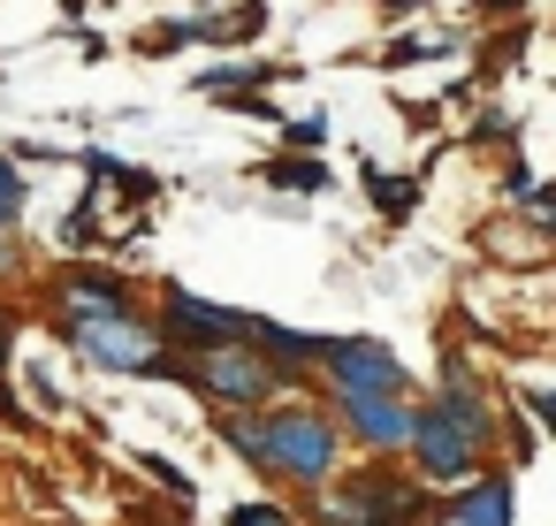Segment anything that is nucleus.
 I'll return each instance as SVG.
<instances>
[{
	"label": "nucleus",
	"mask_w": 556,
	"mask_h": 526,
	"mask_svg": "<svg viewBox=\"0 0 556 526\" xmlns=\"http://www.w3.org/2000/svg\"><path fill=\"white\" fill-rule=\"evenodd\" d=\"M260 435H267V473L275 480H298V488H328L336 465H343V427L305 404V397H282L260 412Z\"/></svg>",
	"instance_id": "1"
},
{
	"label": "nucleus",
	"mask_w": 556,
	"mask_h": 526,
	"mask_svg": "<svg viewBox=\"0 0 556 526\" xmlns=\"http://www.w3.org/2000/svg\"><path fill=\"white\" fill-rule=\"evenodd\" d=\"M62 336L100 366V374H138V381H184V359H168L161 328H146L130 305L123 313H85V321H62Z\"/></svg>",
	"instance_id": "2"
},
{
	"label": "nucleus",
	"mask_w": 556,
	"mask_h": 526,
	"mask_svg": "<svg viewBox=\"0 0 556 526\" xmlns=\"http://www.w3.org/2000/svg\"><path fill=\"white\" fill-rule=\"evenodd\" d=\"M313 496H320V526H419L427 518V488L404 480L396 465H366V473L336 465V480Z\"/></svg>",
	"instance_id": "3"
},
{
	"label": "nucleus",
	"mask_w": 556,
	"mask_h": 526,
	"mask_svg": "<svg viewBox=\"0 0 556 526\" xmlns=\"http://www.w3.org/2000/svg\"><path fill=\"white\" fill-rule=\"evenodd\" d=\"M184 381H191L199 397H214V404H237V412H252V404L282 397V366H275L260 343H244V336L191 343V359H184Z\"/></svg>",
	"instance_id": "4"
},
{
	"label": "nucleus",
	"mask_w": 556,
	"mask_h": 526,
	"mask_svg": "<svg viewBox=\"0 0 556 526\" xmlns=\"http://www.w3.org/2000/svg\"><path fill=\"white\" fill-rule=\"evenodd\" d=\"M404 450H412V465H419V480L427 488H457L472 465H480V435H465L457 419H442V412H412V435H404Z\"/></svg>",
	"instance_id": "5"
},
{
	"label": "nucleus",
	"mask_w": 556,
	"mask_h": 526,
	"mask_svg": "<svg viewBox=\"0 0 556 526\" xmlns=\"http://www.w3.org/2000/svg\"><path fill=\"white\" fill-rule=\"evenodd\" d=\"M336 427H343V435H358L374 458H389V450H404L412 412H404V397H396V389H336Z\"/></svg>",
	"instance_id": "6"
},
{
	"label": "nucleus",
	"mask_w": 556,
	"mask_h": 526,
	"mask_svg": "<svg viewBox=\"0 0 556 526\" xmlns=\"http://www.w3.org/2000/svg\"><path fill=\"white\" fill-rule=\"evenodd\" d=\"M328 389H412V374H404V359L389 351V343H374V336H336L328 343Z\"/></svg>",
	"instance_id": "7"
},
{
	"label": "nucleus",
	"mask_w": 556,
	"mask_h": 526,
	"mask_svg": "<svg viewBox=\"0 0 556 526\" xmlns=\"http://www.w3.org/2000/svg\"><path fill=\"white\" fill-rule=\"evenodd\" d=\"M252 328V313H237V305H206V298H191V290H168L161 298V343L168 351H184V343H222V336H244Z\"/></svg>",
	"instance_id": "8"
},
{
	"label": "nucleus",
	"mask_w": 556,
	"mask_h": 526,
	"mask_svg": "<svg viewBox=\"0 0 556 526\" xmlns=\"http://www.w3.org/2000/svg\"><path fill=\"white\" fill-rule=\"evenodd\" d=\"M54 305H62V321H85V313H123V305H130V290H123L108 267L70 260V267L54 275Z\"/></svg>",
	"instance_id": "9"
},
{
	"label": "nucleus",
	"mask_w": 556,
	"mask_h": 526,
	"mask_svg": "<svg viewBox=\"0 0 556 526\" xmlns=\"http://www.w3.org/2000/svg\"><path fill=\"white\" fill-rule=\"evenodd\" d=\"M457 526H510V473H465L457 480V503H450Z\"/></svg>",
	"instance_id": "10"
},
{
	"label": "nucleus",
	"mask_w": 556,
	"mask_h": 526,
	"mask_svg": "<svg viewBox=\"0 0 556 526\" xmlns=\"http://www.w3.org/2000/svg\"><path fill=\"white\" fill-rule=\"evenodd\" d=\"M244 343H260V351H267V359H275L282 374H298V366H320L336 336H305V328H282V321H260V313H252Z\"/></svg>",
	"instance_id": "11"
},
{
	"label": "nucleus",
	"mask_w": 556,
	"mask_h": 526,
	"mask_svg": "<svg viewBox=\"0 0 556 526\" xmlns=\"http://www.w3.org/2000/svg\"><path fill=\"white\" fill-rule=\"evenodd\" d=\"M358 184H366V199H374L389 222H404V214L419 206V176H389V168H374V161H366V176H358Z\"/></svg>",
	"instance_id": "12"
},
{
	"label": "nucleus",
	"mask_w": 556,
	"mask_h": 526,
	"mask_svg": "<svg viewBox=\"0 0 556 526\" xmlns=\"http://www.w3.org/2000/svg\"><path fill=\"white\" fill-rule=\"evenodd\" d=\"M214 435H222V442H229L252 473H267V435H260V419H244L237 404H222V412H214Z\"/></svg>",
	"instance_id": "13"
},
{
	"label": "nucleus",
	"mask_w": 556,
	"mask_h": 526,
	"mask_svg": "<svg viewBox=\"0 0 556 526\" xmlns=\"http://www.w3.org/2000/svg\"><path fill=\"white\" fill-rule=\"evenodd\" d=\"M267 184H275V191H313V199H320L336 176L320 168V153H282V161H267Z\"/></svg>",
	"instance_id": "14"
},
{
	"label": "nucleus",
	"mask_w": 556,
	"mask_h": 526,
	"mask_svg": "<svg viewBox=\"0 0 556 526\" xmlns=\"http://www.w3.org/2000/svg\"><path fill=\"white\" fill-rule=\"evenodd\" d=\"M282 70H244V62H229V70H206L199 77V92L206 100H237V92H260V85H275Z\"/></svg>",
	"instance_id": "15"
},
{
	"label": "nucleus",
	"mask_w": 556,
	"mask_h": 526,
	"mask_svg": "<svg viewBox=\"0 0 556 526\" xmlns=\"http://www.w3.org/2000/svg\"><path fill=\"white\" fill-rule=\"evenodd\" d=\"M100 245V184L77 199V214H62V252H92Z\"/></svg>",
	"instance_id": "16"
},
{
	"label": "nucleus",
	"mask_w": 556,
	"mask_h": 526,
	"mask_svg": "<svg viewBox=\"0 0 556 526\" xmlns=\"http://www.w3.org/2000/svg\"><path fill=\"white\" fill-rule=\"evenodd\" d=\"M184 47H214V24H161V32H146V47L138 54H184Z\"/></svg>",
	"instance_id": "17"
},
{
	"label": "nucleus",
	"mask_w": 556,
	"mask_h": 526,
	"mask_svg": "<svg viewBox=\"0 0 556 526\" xmlns=\"http://www.w3.org/2000/svg\"><path fill=\"white\" fill-rule=\"evenodd\" d=\"M434 54H457V32H434V39H396L381 54V70H412V62H434Z\"/></svg>",
	"instance_id": "18"
},
{
	"label": "nucleus",
	"mask_w": 556,
	"mask_h": 526,
	"mask_svg": "<svg viewBox=\"0 0 556 526\" xmlns=\"http://www.w3.org/2000/svg\"><path fill=\"white\" fill-rule=\"evenodd\" d=\"M282 146H290V153H320V146H328V115H320V108H313V115H290V123H282Z\"/></svg>",
	"instance_id": "19"
},
{
	"label": "nucleus",
	"mask_w": 556,
	"mask_h": 526,
	"mask_svg": "<svg viewBox=\"0 0 556 526\" xmlns=\"http://www.w3.org/2000/svg\"><path fill=\"white\" fill-rule=\"evenodd\" d=\"M16 214H24V176H16L9 153H0V229H16Z\"/></svg>",
	"instance_id": "20"
},
{
	"label": "nucleus",
	"mask_w": 556,
	"mask_h": 526,
	"mask_svg": "<svg viewBox=\"0 0 556 526\" xmlns=\"http://www.w3.org/2000/svg\"><path fill=\"white\" fill-rule=\"evenodd\" d=\"M229 526H298L290 511H275V503H237L229 511Z\"/></svg>",
	"instance_id": "21"
},
{
	"label": "nucleus",
	"mask_w": 556,
	"mask_h": 526,
	"mask_svg": "<svg viewBox=\"0 0 556 526\" xmlns=\"http://www.w3.org/2000/svg\"><path fill=\"white\" fill-rule=\"evenodd\" d=\"M138 473H153V480H161V488H168V496H191V480H184V473H176V465H168V458H153V450H146V458H138Z\"/></svg>",
	"instance_id": "22"
},
{
	"label": "nucleus",
	"mask_w": 556,
	"mask_h": 526,
	"mask_svg": "<svg viewBox=\"0 0 556 526\" xmlns=\"http://www.w3.org/2000/svg\"><path fill=\"white\" fill-rule=\"evenodd\" d=\"M472 9H480V16L495 24V16H518V9H533V0H472Z\"/></svg>",
	"instance_id": "23"
},
{
	"label": "nucleus",
	"mask_w": 556,
	"mask_h": 526,
	"mask_svg": "<svg viewBox=\"0 0 556 526\" xmlns=\"http://www.w3.org/2000/svg\"><path fill=\"white\" fill-rule=\"evenodd\" d=\"M9 336H16V313H0V366H9Z\"/></svg>",
	"instance_id": "24"
},
{
	"label": "nucleus",
	"mask_w": 556,
	"mask_h": 526,
	"mask_svg": "<svg viewBox=\"0 0 556 526\" xmlns=\"http://www.w3.org/2000/svg\"><path fill=\"white\" fill-rule=\"evenodd\" d=\"M0 419H24V404H16V389H0Z\"/></svg>",
	"instance_id": "25"
},
{
	"label": "nucleus",
	"mask_w": 556,
	"mask_h": 526,
	"mask_svg": "<svg viewBox=\"0 0 556 526\" xmlns=\"http://www.w3.org/2000/svg\"><path fill=\"white\" fill-rule=\"evenodd\" d=\"M62 9H70V16H77V9H85V0H62Z\"/></svg>",
	"instance_id": "26"
}]
</instances>
